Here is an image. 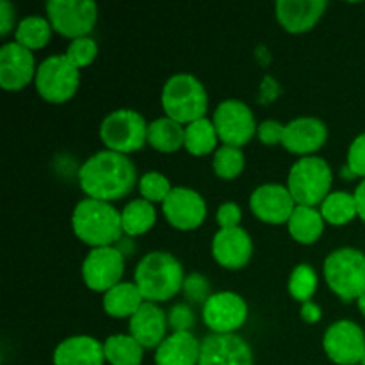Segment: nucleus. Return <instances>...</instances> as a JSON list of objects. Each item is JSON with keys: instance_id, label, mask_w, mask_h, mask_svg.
<instances>
[{"instance_id": "nucleus-1", "label": "nucleus", "mask_w": 365, "mask_h": 365, "mask_svg": "<svg viewBox=\"0 0 365 365\" xmlns=\"http://www.w3.org/2000/svg\"><path fill=\"white\" fill-rule=\"evenodd\" d=\"M138 182L134 163L123 153L103 152L89 157L78 170V184L88 198L100 202H116L132 192Z\"/></svg>"}, {"instance_id": "nucleus-2", "label": "nucleus", "mask_w": 365, "mask_h": 365, "mask_svg": "<svg viewBox=\"0 0 365 365\" xmlns=\"http://www.w3.org/2000/svg\"><path fill=\"white\" fill-rule=\"evenodd\" d=\"M185 274L177 257L166 252H152L139 260L134 284L141 291L145 302H168L182 291Z\"/></svg>"}, {"instance_id": "nucleus-3", "label": "nucleus", "mask_w": 365, "mask_h": 365, "mask_svg": "<svg viewBox=\"0 0 365 365\" xmlns=\"http://www.w3.org/2000/svg\"><path fill=\"white\" fill-rule=\"evenodd\" d=\"M71 227L75 235L93 250L113 246L123 235L121 212L114 209L113 203L93 198L77 203L71 216Z\"/></svg>"}, {"instance_id": "nucleus-4", "label": "nucleus", "mask_w": 365, "mask_h": 365, "mask_svg": "<svg viewBox=\"0 0 365 365\" xmlns=\"http://www.w3.org/2000/svg\"><path fill=\"white\" fill-rule=\"evenodd\" d=\"M160 100L166 118L180 125L205 118L209 107L205 88L195 75L189 73H177L168 78Z\"/></svg>"}, {"instance_id": "nucleus-5", "label": "nucleus", "mask_w": 365, "mask_h": 365, "mask_svg": "<svg viewBox=\"0 0 365 365\" xmlns=\"http://www.w3.org/2000/svg\"><path fill=\"white\" fill-rule=\"evenodd\" d=\"M331 168L321 157H302L289 171L287 187L296 205L316 207L330 195Z\"/></svg>"}, {"instance_id": "nucleus-6", "label": "nucleus", "mask_w": 365, "mask_h": 365, "mask_svg": "<svg viewBox=\"0 0 365 365\" xmlns=\"http://www.w3.org/2000/svg\"><path fill=\"white\" fill-rule=\"evenodd\" d=\"M323 271L328 287L344 302L365 294V255L360 250H335L324 260Z\"/></svg>"}, {"instance_id": "nucleus-7", "label": "nucleus", "mask_w": 365, "mask_h": 365, "mask_svg": "<svg viewBox=\"0 0 365 365\" xmlns=\"http://www.w3.org/2000/svg\"><path fill=\"white\" fill-rule=\"evenodd\" d=\"M148 125L143 114L132 109L113 110L100 125V139L107 150L116 153H134L145 146Z\"/></svg>"}, {"instance_id": "nucleus-8", "label": "nucleus", "mask_w": 365, "mask_h": 365, "mask_svg": "<svg viewBox=\"0 0 365 365\" xmlns=\"http://www.w3.org/2000/svg\"><path fill=\"white\" fill-rule=\"evenodd\" d=\"M81 82L78 68L64 56H50L36 71V91L48 103H64L75 96Z\"/></svg>"}, {"instance_id": "nucleus-9", "label": "nucleus", "mask_w": 365, "mask_h": 365, "mask_svg": "<svg viewBox=\"0 0 365 365\" xmlns=\"http://www.w3.org/2000/svg\"><path fill=\"white\" fill-rule=\"evenodd\" d=\"M48 21L57 34L71 41L86 38L98 18V7L91 0H50L46 4Z\"/></svg>"}, {"instance_id": "nucleus-10", "label": "nucleus", "mask_w": 365, "mask_h": 365, "mask_svg": "<svg viewBox=\"0 0 365 365\" xmlns=\"http://www.w3.org/2000/svg\"><path fill=\"white\" fill-rule=\"evenodd\" d=\"M214 127L217 130V138L225 143V146L248 145L257 134L255 118L252 109L241 100H225L217 106L214 113Z\"/></svg>"}, {"instance_id": "nucleus-11", "label": "nucleus", "mask_w": 365, "mask_h": 365, "mask_svg": "<svg viewBox=\"0 0 365 365\" xmlns=\"http://www.w3.org/2000/svg\"><path fill=\"white\" fill-rule=\"evenodd\" d=\"M123 271L125 255L116 246L91 250L82 264V278L86 287L103 294L120 284Z\"/></svg>"}, {"instance_id": "nucleus-12", "label": "nucleus", "mask_w": 365, "mask_h": 365, "mask_svg": "<svg viewBox=\"0 0 365 365\" xmlns=\"http://www.w3.org/2000/svg\"><path fill=\"white\" fill-rule=\"evenodd\" d=\"M202 316L212 334H235L248 319V305L235 292H216L205 302Z\"/></svg>"}, {"instance_id": "nucleus-13", "label": "nucleus", "mask_w": 365, "mask_h": 365, "mask_svg": "<svg viewBox=\"0 0 365 365\" xmlns=\"http://www.w3.org/2000/svg\"><path fill=\"white\" fill-rule=\"evenodd\" d=\"M323 348L337 365H359L365 355V335L353 321H337L327 330Z\"/></svg>"}, {"instance_id": "nucleus-14", "label": "nucleus", "mask_w": 365, "mask_h": 365, "mask_svg": "<svg viewBox=\"0 0 365 365\" xmlns=\"http://www.w3.org/2000/svg\"><path fill=\"white\" fill-rule=\"evenodd\" d=\"M168 223L180 232L196 230L207 217V205L202 195L189 187H173L163 203Z\"/></svg>"}, {"instance_id": "nucleus-15", "label": "nucleus", "mask_w": 365, "mask_h": 365, "mask_svg": "<svg viewBox=\"0 0 365 365\" xmlns=\"http://www.w3.org/2000/svg\"><path fill=\"white\" fill-rule=\"evenodd\" d=\"M250 209L264 223L282 225L289 223L296 209V202L287 185L264 184L252 192Z\"/></svg>"}, {"instance_id": "nucleus-16", "label": "nucleus", "mask_w": 365, "mask_h": 365, "mask_svg": "<svg viewBox=\"0 0 365 365\" xmlns=\"http://www.w3.org/2000/svg\"><path fill=\"white\" fill-rule=\"evenodd\" d=\"M198 365H253V351L237 334H212L203 339Z\"/></svg>"}, {"instance_id": "nucleus-17", "label": "nucleus", "mask_w": 365, "mask_h": 365, "mask_svg": "<svg viewBox=\"0 0 365 365\" xmlns=\"http://www.w3.org/2000/svg\"><path fill=\"white\" fill-rule=\"evenodd\" d=\"M34 56L18 43H6L0 48V86L6 91H20L36 78Z\"/></svg>"}, {"instance_id": "nucleus-18", "label": "nucleus", "mask_w": 365, "mask_h": 365, "mask_svg": "<svg viewBox=\"0 0 365 365\" xmlns=\"http://www.w3.org/2000/svg\"><path fill=\"white\" fill-rule=\"evenodd\" d=\"M253 255V242L245 228H221L212 239V257L225 269H241Z\"/></svg>"}, {"instance_id": "nucleus-19", "label": "nucleus", "mask_w": 365, "mask_h": 365, "mask_svg": "<svg viewBox=\"0 0 365 365\" xmlns=\"http://www.w3.org/2000/svg\"><path fill=\"white\" fill-rule=\"evenodd\" d=\"M328 139V128L317 118H296L285 125V134L282 146L296 155L310 157L314 152L323 148Z\"/></svg>"}, {"instance_id": "nucleus-20", "label": "nucleus", "mask_w": 365, "mask_h": 365, "mask_svg": "<svg viewBox=\"0 0 365 365\" xmlns=\"http://www.w3.org/2000/svg\"><path fill=\"white\" fill-rule=\"evenodd\" d=\"M328 4L324 0H278L277 18L291 34H303L316 27Z\"/></svg>"}, {"instance_id": "nucleus-21", "label": "nucleus", "mask_w": 365, "mask_h": 365, "mask_svg": "<svg viewBox=\"0 0 365 365\" xmlns=\"http://www.w3.org/2000/svg\"><path fill=\"white\" fill-rule=\"evenodd\" d=\"M168 316L157 303L145 302L130 317V335L145 349L159 348L166 339Z\"/></svg>"}, {"instance_id": "nucleus-22", "label": "nucleus", "mask_w": 365, "mask_h": 365, "mask_svg": "<svg viewBox=\"0 0 365 365\" xmlns=\"http://www.w3.org/2000/svg\"><path fill=\"white\" fill-rule=\"evenodd\" d=\"M103 344L88 335L64 339L53 351V365H103Z\"/></svg>"}, {"instance_id": "nucleus-23", "label": "nucleus", "mask_w": 365, "mask_h": 365, "mask_svg": "<svg viewBox=\"0 0 365 365\" xmlns=\"http://www.w3.org/2000/svg\"><path fill=\"white\" fill-rule=\"evenodd\" d=\"M202 344L191 331H178L157 348L155 365H198Z\"/></svg>"}, {"instance_id": "nucleus-24", "label": "nucleus", "mask_w": 365, "mask_h": 365, "mask_svg": "<svg viewBox=\"0 0 365 365\" xmlns=\"http://www.w3.org/2000/svg\"><path fill=\"white\" fill-rule=\"evenodd\" d=\"M143 303H145V298H143L141 291L138 289V285L130 284V282H120L103 294V310L107 312V316L114 317V319L132 317L141 309Z\"/></svg>"}, {"instance_id": "nucleus-25", "label": "nucleus", "mask_w": 365, "mask_h": 365, "mask_svg": "<svg viewBox=\"0 0 365 365\" xmlns=\"http://www.w3.org/2000/svg\"><path fill=\"white\" fill-rule=\"evenodd\" d=\"M289 234L302 245H314L319 241L324 230V220L316 207L296 205L287 223Z\"/></svg>"}, {"instance_id": "nucleus-26", "label": "nucleus", "mask_w": 365, "mask_h": 365, "mask_svg": "<svg viewBox=\"0 0 365 365\" xmlns=\"http://www.w3.org/2000/svg\"><path fill=\"white\" fill-rule=\"evenodd\" d=\"M185 128L170 118H159L148 125L146 143L153 150L163 153H173L184 146Z\"/></svg>"}, {"instance_id": "nucleus-27", "label": "nucleus", "mask_w": 365, "mask_h": 365, "mask_svg": "<svg viewBox=\"0 0 365 365\" xmlns=\"http://www.w3.org/2000/svg\"><path fill=\"white\" fill-rule=\"evenodd\" d=\"M155 221V207H153V203L146 202L143 198L132 200L121 210V227H123V234H127L128 237H138V235L150 232Z\"/></svg>"}, {"instance_id": "nucleus-28", "label": "nucleus", "mask_w": 365, "mask_h": 365, "mask_svg": "<svg viewBox=\"0 0 365 365\" xmlns=\"http://www.w3.org/2000/svg\"><path fill=\"white\" fill-rule=\"evenodd\" d=\"M143 349L132 335H110L103 342L106 362L110 365H141Z\"/></svg>"}, {"instance_id": "nucleus-29", "label": "nucleus", "mask_w": 365, "mask_h": 365, "mask_svg": "<svg viewBox=\"0 0 365 365\" xmlns=\"http://www.w3.org/2000/svg\"><path fill=\"white\" fill-rule=\"evenodd\" d=\"M217 130L214 127V121L202 118L185 127V139L184 146L191 155L202 157L209 155L214 152L217 145Z\"/></svg>"}, {"instance_id": "nucleus-30", "label": "nucleus", "mask_w": 365, "mask_h": 365, "mask_svg": "<svg viewBox=\"0 0 365 365\" xmlns=\"http://www.w3.org/2000/svg\"><path fill=\"white\" fill-rule=\"evenodd\" d=\"M52 25L46 18L27 16L16 25L14 38H16L18 45L25 46L32 52V50H39L48 45L50 38H52Z\"/></svg>"}, {"instance_id": "nucleus-31", "label": "nucleus", "mask_w": 365, "mask_h": 365, "mask_svg": "<svg viewBox=\"0 0 365 365\" xmlns=\"http://www.w3.org/2000/svg\"><path fill=\"white\" fill-rule=\"evenodd\" d=\"M321 216L327 223L334 225V227H342L348 225L349 221L355 220L359 216L356 212V202L355 195L349 192H330L323 203H321Z\"/></svg>"}, {"instance_id": "nucleus-32", "label": "nucleus", "mask_w": 365, "mask_h": 365, "mask_svg": "<svg viewBox=\"0 0 365 365\" xmlns=\"http://www.w3.org/2000/svg\"><path fill=\"white\" fill-rule=\"evenodd\" d=\"M214 173L223 180H234L245 170V153L235 146H221L214 153Z\"/></svg>"}, {"instance_id": "nucleus-33", "label": "nucleus", "mask_w": 365, "mask_h": 365, "mask_svg": "<svg viewBox=\"0 0 365 365\" xmlns=\"http://www.w3.org/2000/svg\"><path fill=\"white\" fill-rule=\"evenodd\" d=\"M317 291V274L309 264H299L294 267L289 278V292L296 302L307 303Z\"/></svg>"}, {"instance_id": "nucleus-34", "label": "nucleus", "mask_w": 365, "mask_h": 365, "mask_svg": "<svg viewBox=\"0 0 365 365\" xmlns=\"http://www.w3.org/2000/svg\"><path fill=\"white\" fill-rule=\"evenodd\" d=\"M139 191H141L143 200L150 203H164V200L170 196L173 191L170 180L164 175L157 173V171H148L139 180Z\"/></svg>"}, {"instance_id": "nucleus-35", "label": "nucleus", "mask_w": 365, "mask_h": 365, "mask_svg": "<svg viewBox=\"0 0 365 365\" xmlns=\"http://www.w3.org/2000/svg\"><path fill=\"white\" fill-rule=\"evenodd\" d=\"M96 53H98V45H96L95 39L86 36V38L73 39V41L68 45L66 53H64V56L68 57V61H70L75 68L81 70V68L89 66V64L95 61Z\"/></svg>"}, {"instance_id": "nucleus-36", "label": "nucleus", "mask_w": 365, "mask_h": 365, "mask_svg": "<svg viewBox=\"0 0 365 365\" xmlns=\"http://www.w3.org/2000/svg\"><path fill=\"white\" fill-rule=\"evenodd\" d=\"M182 292L191 303H203V305L212 296L210 294V282L200 273H191L185 277Z\"/></svg>"}, {"instance_id": "nucleus-37", "label": "nucleus", "mask_w": 365, "mask_h": 365, "mask_svg": "<svg viewBox=\"0 0 365 365\" xmlns=\"http://www.w3.org/2000/svg\"><path fill=\"white\" fill-rule=\"evenodd\" d=\"M168 327L173 328V334L191 331V328L195 327V312L191 310V307L185 303L171 307L170 314H168Z\"/></svg>"}, {"instance_id": "nucleus-38", "label": "nucleus", "mask_w": 365, "mask_h": 365, "mask_svg": "<svg viewBox=\"0 0 365 365\" xmlns=\"http://www.w3.org/2000/svg\"><path fill=\"white\" fill-rule=\"evenodd\" d=\"M348 168L355 177L365 180V134H360L348 150Z\"/></svg>"}, {"instance_id": "nucleus-39", "label": "nucleus", "mask_w": 365, "mask_h": 365, "mask_svg": "<svg viewBox=\"0 0 365 365\" xmlns=\"http://www.w3.org/2000/svg\"><path fill=\"white\" fill-rule=\"evenodd\" d=\"M285 134V125L278 123L274 120H267L264 123L259 125V130H257V135H259L260 143L266 146H274L282 145Z\"/></svg>"}, {"instance_id": "nucleus-40", "label": "nucleus", "mask_w": 365, "mask_h": 365, "mask_svg": "<svg viewBox=\"0 0 365 365\" xmlns=\"http://www.w3.org/2000/svg\"><path fill=\"white\" fill-rule=\"evenodd\" d=\"M216 220L217 225L221 228H237L241 225L242 220V212H241V207L234 202H227L217 209L216 214Z\"/></svg>"}, {"instance_id": "nucleus-41", "label": "nucleus", "mask_w": 365, "mask_h": 365, "mask_svg": "<svg viewBox=\"0 0 365 365\" xmlns=\"http://www.w3.org/2000/svg\"><path fill=\"white\" fill-rule=\"evenodd\" d=\"M14 7L7 0L0 2V34L7 36L14 27Z\"/></svg>"}, {"instance_id": "nucleus-42", "label": "nucleus", "mask_w": 365, "mask_h": 365, "mask_svg": "<svg viewBox=\"0 0 365 365\" xmlns=\"http://www.w3.org/2000/svg\"><path fill=\"white\" fill-rule=\"evenodd\" d=\"M321 316H323V312H321L319 305H316L314 302H307L302 305V319L305 321V323H319Z\"/></svg>"}, {"instance_id": "nucleus-43", "label": "nucleus", "mask_w": 365, "mask_h": 365, "mask_svg": "<svg viewBox=\"0 0 365 365\" xmlns=\"http://www.w3.org/2000/svg\"><path fill=\"white\" fill-rule=\"evenodd\" d=\"M355 202H356V212H359V217L365 223V180L359 184L355 191Z\"/></svg>"}, {"instance_id": "nucleus-44", "label": "nucleus", "mask_w": 365, "mask_h": 365, "mask_svg": "<svg viewBox=\"0 0 365 365\" xmlns=\"http://www.w3.org/2000/svg\"><path fill=\"white\" fill-rule=\"evenodd\" d=\"M356 302H359V309H360V312H362L364 316H365V294L360 296V298L356 299Z\"/></svg>"}, {"instance_id": "nucleus-45", "label": "nucleus", "mask_w": 365, "mask_h": 365, "mask_svg": "<svg viewBox=\"0 0 365 365\" xmlns=\"http://www.w3.org/2000/svg\"><path fill=\"white\" fill-rule=\"evenodd\" d=\"M360 365H365V355H364V359H362V362H360Z\"/></svg>"}, {"instance_id": "nucleus-46", "label": "nucleus", "mask_w": 365, "mask_h": 365, "mask_svg": "<svg viewBox=\"0 0 365 365\" xmlns=\"http://www.w3.org/2000/svg\"><path fill=\"white\" fill-rule=\"evenodd\" d=\"M359 365H360V364H359Z\"/></svg>"}]
</instances>
